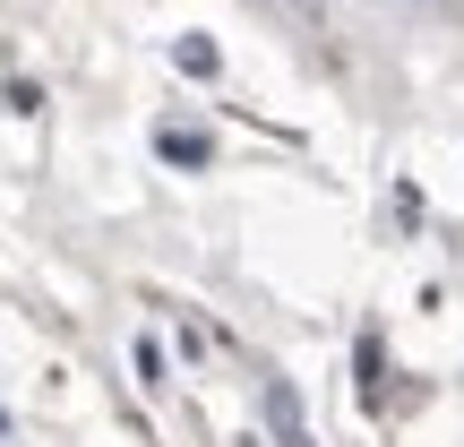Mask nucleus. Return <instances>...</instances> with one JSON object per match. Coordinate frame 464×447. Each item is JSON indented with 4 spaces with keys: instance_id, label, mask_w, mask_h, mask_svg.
Listing matches in <instances>:
<instances>
[{
    "instance_id": "f257e3e1",
    "label": "nucleus",
    "mask_w": 464,
    "mask_h": 447,
    "mask_svg": "<svg viewBox=\"0 0 464 447\" xmlns=\"http://www.w3.org/2000/svg\"><path fill=\"white\" fill-rule=\"evenodd\" d=\"M266 422H276V447H318L310 422H301V396H293L284 379H266Z\"/></svg>"
},
{
    "instance_id": "f03ea898",
    "label": "nucleus",
    "mask_w": 464,
    "mask_h": 447,
    "mask_svg": "<svg viewBox=\"0 0 464 447\" xmlns=\"http://www.w3.org/2000/svg\"><path fill=\"white\" fill-rule=\"evenodd\" d=\"M155 155L181 164V172H207V164H216V138H207V130H155Z\"/></svg>"
},
{
    "instance_id": "7ed1b4c3",
    "label": "nucleus",
    "mask_w": 464,
    "mask_h": 447,
    "mask_svg": "<svg viewBox=\"0 0 464 447\" xmlns=\"http://www.w3.org/2000/svg\"><path fill=\"white\" fill-rule=\"evenodd\" d=\"M172 61H181L189 78H216V44H207V34H181V44H172Z\"/></svg>"
},
{
    "instance_id": "20e7f679",
    "label": "nucleus",
    "mask_w": 464,
    "mask_h": 447,
    "mask_svg": "<svg viewBox=\"0 0 464 447\" xmlns=\"http://www.w3.org/2000/svg\"><path fill=\"white\" fill-rule=\"evenodd\" d=\"M130 362H138V387H164V345H155V335H138Z\"/></svg>"
}]
</instances>
